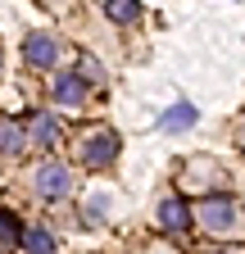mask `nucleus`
<instances>
[{"instance_id": "nucleus-1", "label": "nucleus", "mask_w": 245, "mask_h": 254, "mask_svg": "<svg viewBox=\"0 0 245 254\" xmlns=\"http://www.w3.org/2000/svg\"><path fill=\"white\" fill-rule=\"evenodd\" d=\"M118 150H122V141H118V132L114 127H91V132H82L77 136V164L86 168V173H100V168H109L114 159H118Z\"/></svg>"}, {"instance_id": "nucleus-2", "label": "nucleus", "mask_w": 245, "mask_h": 254, "mask_svg": "<svg viewBox=\"0 0 245 254\" xmlns=\"http://www.w3.org/2000/svg\"><path fill=\"white\" fill-rule=\"evenodd\" d=\"M195 222L209 236H236L241 232V204L232 195H204L195 204Z\"/></svg>"}, {"instance_id": "nucleus-3", "label": "nucleus", "mask_w": 245, "mask_h": 254, "mask_svg": "<svg viewBox=\"0 0 245 254\" xmlns=\"http://www.w3.org/2000/svg\"><path fill=\"white\" fill-rule=\"evenodd\" d=\"M68 186H73V182H68V168L59 164V159H41V164H37V173H32V190H37L41 200L59 204V200L68 195Z\"/></svg>"}, {"instance_id": "nucleus-4", "label": "nucleus", "mask_w": 245, "mask_h": 254, "mask_svg": "<svg viewBox=\"0 0 245 254\" xmlns=\"http://www.w3.org/2000/svg\"><path fill=\"white\" fill-rule=\"evenodd\" d=\"M86 82L77 77V73H55L50 77V100L59 105V109H82L86 105Z\"/></svg>"}, {"instance_id": "nucleus-5", "label": "nucleus", "mask_w": 245, "mask_h": 254, "mask_svg": "<svg viewBox=\"0 0 245 254\" xmlns=\"http://www.w3.org/2000/svg\"><path fill=\"white\" fill-rule=\"evenodd\" d=\"M23 59L32 64V68H41V73H50L55 64H59V41L50 37V32H32V37L23 41Z\"/></svg>"}, {"instance_id": "nucleus-6", "label": "nucleus", "mask_w": 245, "mask_h": 254, "mask_svg": "<svg viewBox=\"0 0 245 254\" xmlns=\"http://www.w3.org/2000/svg\"><path fill=\"white\" fill-rule=\"evenodd\" d=\"M23 132H27V145H37V150H55V145H59V118H55L50 109H37L32 123H27Z\"/></svg>"}, {"instance_id": "nucleus-7", "label": "nucleus", "mask_w": 245, "mask_h": 254, "mask_svg": "<svg viewBox=\"0 0 245 254\" xmlns=\"http://www.w3.org/2000/svg\"><path fill=\"white\" fill-rule=\"evenodd\" d=\"M191 209H186V200H164L159 204V227L168 232V236H182V232H186L191 227Z\"/></svg>"}, {"instance_id": "nucleus-8", "label": "nucleus", "mask_w": 245, "mask_h": 254, "mask_svg": "<svg viewBox=\"0 0 245 254\" xmlns=\"http://www.w3.org/2000/svg\"><path fill=\"white\" fill-rule=\"evenodd\" d=\"M195 118H200V109L191 100H177L173 109L159 114V127H164V132H186V127H195Z\"/></svg>"}, {"instance_id": "nucleus-9", "label": "nucleus", "mask_w": 245, "mask_h": 254, "mask_svg": "<svg viewBox=\"0 0 245 254\" xmlns=\"http://www.w3.org/2000/svg\"><path fill=\"white\" fill-rule=\"evenodd\" d=\"M27 150V132L14 118H0V159H18Z\"/></svg>"}, {"instance_id": "nucleus-10", "label": "nucleus", "mask_w": 245, "mask_h": 254, "mask_svg": "<svg viewBox=\"0 0 245 254\" xmlns=\"http://www.w3.org/2000/svg\"><path fill=\"white\" fill-rule=\"evenodd\" d=\"M23 254H55V232L46 222H32V227H23Z\"/></svg>"}, {"instance_id": "nucleus-11", "label": "nucleus", "mask_w": 245, "mask_h": 254, "mask_svg": "<svg viewBox=\"0 0 245 254\" xmlns=\"http://www.w3.org/2000/svg\"><path fill=\"white\" fill-rule=\"evenodd\" d=\"M23 245V222L14 209H0V254H14Z\"/></svg>"}, {"instance_id": "nucleus-12", "label": "nucleus", "mask_w": 245, "mask_h": 254, "mask_svg": "<svg viewBox=\"0 0 245 254\" xmlns=\"http://www.w3.org/2000/svg\"><path fill=\"white\" fill-rule=\"evenodd\" d=\"M105 213H109V195H105V190H96V195L82 204V222H91V227H96V222H105Z\"/></svg>"}, {"instance_id": "nucleus-13", "label": "nucleus", "mask_w": 245, "mask_h": 254, "mask_svg": "<svg viewBox=\"0 0 245 254\" xmlns=\"http://www.w3.org/2000/svg\"><path fill=\"white\" fill-rule=\"evenodd\" d=\"M105 14H109L114 23H136V18H141V5H132V0H109Z\"/></svg>"}, {"instance_id": "nucleus-14", "label": "nucleus", "mask_w": 245, "mask_h": 254, "mask_svg": "<svg viewBox=\"0 0 245 254\" xmlns=\"http://www.w3.org/2000/svg\"><path fill=\"white\" fill-rule=\"evenodd\" d=\"M236 145H241V150H245V127H241V132H236Z\"/></svg>"}, {"instance_id": "nucleus-15", "label": "nucleus", "mask_w": 245, "mask_h": 254, "mask_svg": "<svg viewBox=\"0 0 245 254\" xmlns=\"http://www.w3.org/2000/svg\"><path fill=\"white\" fill-rule=\"evenodd\" d=\"M0 68H5V59H0Z\"/></svg>"}]
</instances>
